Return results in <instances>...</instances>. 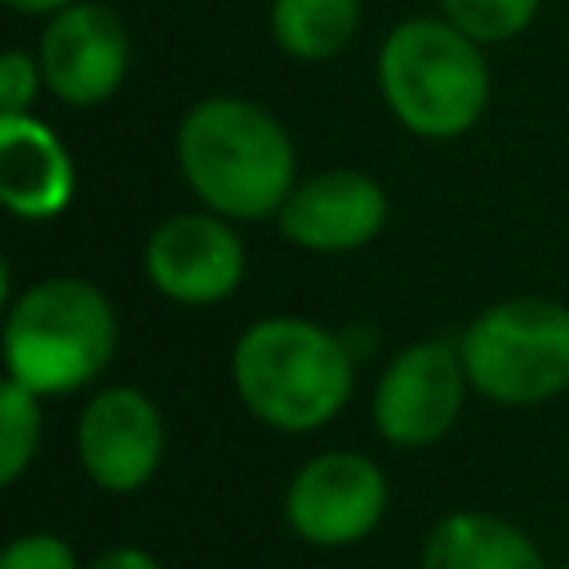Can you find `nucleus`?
<instances>
[{
    "label": "nucleus",
    "mask_w": 569,
    "mask_h": 569,
    "mask_svg": "<svg viewBox=\"0 0 569 569\" xmlns=\"http://www.w3.org/2000/svg\"><path fill=\"white\" fill-rule=\"evenodd\" d=\"M0 569H84V565L62 533L36 529V533H18L0 551Z\"/></svg>",
    "instance_id": "17"
},
{
    "label": "nucleus",
    "mask_w": 569,
    "mask_h": 569,
    "mask_svg": "<svg viewBox=\"0 0 569 569\" xmlns=\"http://www.w3.org/2000/svg\"><path fill=\"white\" fill-rule=\"evenodd\" d=\"M231 387L258 422L302 436L347 409L356 351L316 320L262 316L231 347Z\"/></svg>",
    "instance_id": "2"
},
{
    "label": "nucleus",
    "mask_w": 569,
    "mask_h": 569,
    "mask_svg": "<svg viewBox=\"0 0 569 569\" xmlns=\"http://www.w3.org/2000/svg\"><path fill=\"white\" fill-rule=\"evenodd\" d=\"M360 0H271V40L298 62H325L351 44Z\"/></svg>",
    "instance_id": "14"
},
{
    "label": "nucleus",
    "mask_w": 569,
    "mask_h": 569,
    "mask_svg": "<svg viewBox=\"0 0 569 569\" xmlns=\"http://www.w3.org/2000/svg\"><path fill=\"white\" fill-rule=\"evenodd\" d=\"M4 4H9L13 13H31V18H36V13H44V18H53V13L71 9L76 0H4Z\"/></svg>",
    "instance_id": "20"
},
{
    "label": "nucleus",
    "mask_w": 569,
    "mask_h": 569,
    "mask_svg": "<svg viewBox=\"0 0 569 569\" xmlns=\"http://www.w3.org/2000/svg\"><path fill=\"white\" fill-rule=\"evenodd\" d=\"M84 569H160V560L151 556V551H142V547H129V542H120V547H107V551H98Z\"/></svg>",
    "instance_id": "19"
},
{
    "label": "nucleus",
    "mask_w": 569,
    "mask_h": 569,
    "mask_svg": "<svg viewBox=\"0 0 569 569\" xmlns=\"http://www.w3.org/2000/svg\"><path fill=\"white\" fill-rule=\"evenodd\" d=\"M471 391L493 405H542L569 387V307L556 298H502L485 307L462 342Z\"/></svg>",
    "instance_id": "5"
},
{
    "label": "nucleus",
    "mask_w": 569,
    "mask_h": 569,
    "mask_svg": "<svg viewBox=\"0 0 569 569\" xmlns=\"http://www.w3.org/2000/svg\"><path fill=\"white\" fill-rule=\"evenodd\" d=\"M76 453L102 493H138L164 458V418L138 387H102L76 422Z\"/></svg>",
    "instance_id": "9"
},
{
    "label": "nucleus",
    "mask_w": 569,
    "mask_h": 569,
    "mask_svg": "<svg viewBox=\"0 0 569 569\" xmlns=\"http://www.w3.org/2000/svg\"><path fill=\"white\" fill-rule=\"evenodd\" d=\"M44 84L40 76V58L9 49L0 58V120L4 116H27V107L36 102V89Z\"/></svg>",
    "instance_id": "18"
},
{
    "label": "nucleus",
    "mask_w": 569,
    "mask_h": 569,
    "mask_svg": "<svg viewBox=\"0 0 569 569\" xmlns=\"http://www.w3.org/2000/svg\"><path fill=\"white\" fill-rule=\"evenodd\" d=\"M276 222L307 253H351L387 227V191L365 169H325L289 191Z\"/></svg>",
    "instance_id": "11"
},
{
    "label": "nucleus",
    "mask_w": 569,
    "mask_h": 569,
    "mask_svg": "<svg viewBox=\"0 0 569 569\" xmlns=\"http://www.w3.org/2000/svg\"><path fill=\"white\" fill-rule=\"evenodd\" d=\"M485 44L449 18H409L378 44V93L418 138H462L489 107Z\"/></svg>",
    "instance_id": "3"
},
{
    "label": "nucleus",
    "mask_w": 569,
    "mask_h": 569,
    "mask_svg": "<svg viewBox=\"0 0 569 569\" xmlns=\"http://www.w3.org/2000/svg\"><path fill=\"white\" fill-rule=\"evenodd\" d=\"M391 489L382 467L356 449H325L307 458L284 489V525L307 547H351L387 516Z\"/></svg>",
    "instance_id": "6"
},
{
    "label": "nucleus",
    "mask_w": 569,
    "mask_h": 569,
    "mask_svg": "<svg viewBox=\"0 0 569 569\" xmlns=\"http://www.w3.org/2000/svg\"><path fill=\"white\" fill-rule=\"evenodd\" d=\"M173 151L196 200L231 222L276 218L298 187L289 129L267 107L236 93H213L187 107Z\"/></svg>",
    "instance_id": "1"
},
{
    "label": "nucleus",
    "mask_w": 569,
    "mask_h": 569,
    "mask_svg": "<svg viewBox=\"0 0 569 569\" xmlns=\"http://www.w3.org/2000/svg\"><path fill=\"white\" fill-rule=\"evenodd\" d=\"M467 387L458 347L440 338L409 342L391 356L373 387V427L396 449H427L453 431Z\"/></svg>",
    "instance_id": "7"
},
{
    "label": "nucleus",
    "mask_w": 569,
    "mask_h": 569,
    "mask_svg": "<svg viewBox=\"0 0 569 569\" xmlns=\"http://www.w3.org/2000/svg\"><path fill=\"white\" fill-rule=\"evenodd\" d=\"M116 356V311L84 276H49L22 289L4 320V369L27 391L89 387Z\"/></svg>",
    "instance_id": "4"
},
{
    "label": "nucleus",
    "mask_w": 569,
    "mask_h": 569,
    "mask_svg": "<svg viewBox=\"0 0 569 569\" xmlns=\"http://www.w3.org/2000/svg\"><path fill=\"white\" fill-rule=\"evenodd\" d=\"M560 569H569V565H560Z\"/></svg>",
    "instance_id": "21"
},
{
    "label": "nucleus",
    "mask_w": 569,
    "mask_h": 569,
    "mask_svg": "<svg viewBox=\"0 0 569 569\" xmlns=\"http://www.w3.org/2000/svg\"><path fill=\"white\" fill-rule=\"evenodd\" d=\"M418 569H547L538 542L493 511H449L422 538Z\"/></svg>",
    "instance_id": "13"
},
{
    "label": "nucleus",
    "mask_w": 569,
    "mask_h": 569,
    "mask_svg": "<svg viewBox=\"0 0 569 569\" xmlns=\"http://www.w3.org/2000/svg\"><path fill=\"white\" fill-rule=\"evenodd\" d=\"M40 449V396L4 378L0 387V480L18 485Z\"/></svg>",
    "instance_id": "15"
},
{
    "label": "nucleus",
    "mask_w": 569,
    "mask_h": 569,
    "mask_svg": "<svg viewBox=\"0 0 569 569\" xmlns=\"http://www.w3.org/2000/svg\"><path fill=\"white\" fill-rule=\"evenodd\" d=\"M142 267L160 298L182 307H213L240 289L244 244L222 213H173L147 236Z\"/></svg>",
    "instance_id": "8"
},
{
    "label": "nucleus",
    "mask_w": 569,
    "mask_h": 569,
    "mask_svg": "<svg viewBox=\"0 0 569 569\" xmlns=\"http://www.w3.org/2000/svg\"><path fill=\"white\" fill-rule=\"evenodd\" d=\"M76 196V169L62 142L31 116L0 120V200L18 218H58Z\"/></svg>",
    "instance_id": "12"
},
{
    "label": "nucleus",
    "mask_w": 569,
    "mask_h": 569,
    "mask_svg": "<svg viewBox=\"0 0 569 569\" xmlns=\"http://www.w3.org/2000/svg\"><path fill=\"white\" fill-rule=\"evenodd\" d=\"M542 0H440L445 18L467 31L471 40L480 44H502V40H516L533 13H538Z\"/></svg>",
    "instance_id": "16"
},
{
    "label": "nucleus",
    "mask_w": 569,
    "mask_h": 569,
    "mask_svg": "<svg viewBox=\"0 0 569 569\" xmlns=\"http://www.w3.org/2000/svg\"><path fill=\"white\" fill-rule=\"evenodd\" d=\"M40 76L44 89L67 107L107 102L129 71V36L124 22L93 0H76L53 13L40 36Z\"/></svg>",
    "instance_id": "10"
}]
</instances>
